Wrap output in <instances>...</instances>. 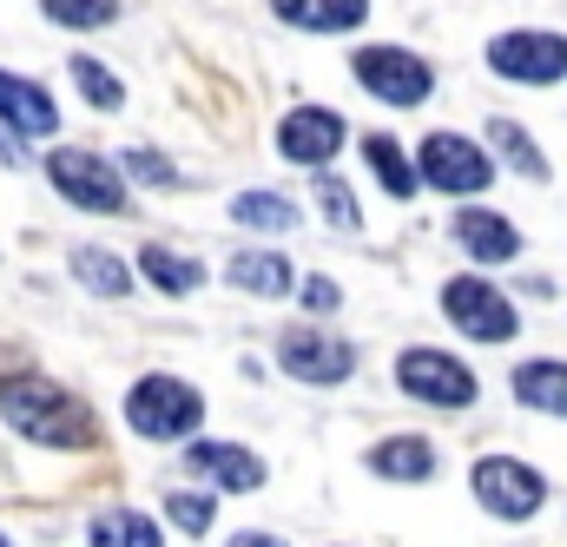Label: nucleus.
I'll use <instances>...</instances> for the list:
<instances>
[{
    "instance_id": "obj_1",
    "label": "nucleus",
    "mask_w": 567,
    "mask_h": 547,
    "mask_svg": "<svg viewBox=\"0 0 567 547\" xmlns=\"http://www.w3.org/2000/svg\"><path fill=\"white\" fill-rule=\"evenodd\" d=\"M0 415H7V429H20L40 448H93V410L47 376H7Z\"/></svg>"
},
{
    "instance_id": "obj_2",
    "label": "nucleus",
    "mask_w": 567,
    "mask_h": 547,
    "mask_svg": "<svg viewBox=\"0 0 567 547\" xmlns=\"http://www.w3.org/2000/svg\"><path fill=\"white\" fill-rule=\"evenodd\" d=\"M47 178H53V192H60L66 205H80V211H100V218H126V211H133L126 172H120L113 158L86 152V145H60V152L47 158Z\"/></svg>"
},
{
    "instance_id": "obj_3",
    "label": "nucleus",
    "mask_w": 567,
    "mask_h": 547,
    "mask_svg": "<svg viewBox=\"0 0 567 547\" xmlns=\"http://www.w3.org/2000/svg\"><path fill=\"white\" fill-rule=\"evenodd\" d=\"M198 422H205V396H198L192 383L165 376V370H152V376H140V383L126 390V429L145 435V442H178V435H192Z\"/></svg>"
},
{
    "instance_id": "obj_4",
    "label": "nucleus",
    "mask_w": 567,
    "mask_h": 547,
    "mask_svg": "<svg viewBox=\"0 0 567 547\" xmlns=\"http://www.w3.org/2000/svg\"><path fill=\"white\" fill-rule=\"evenodd\" d=\"M468 488H475V502H482L495 522H528V515L548 502V475L528 468L522 455H482L475 475H468Z\"/></svg>"
},
{
    "instance_id": "obj_5",
    "label": "nucleus",
    "mask_w": 567,
    "mask_h": 547,
    "mask_svg": "<svg viewBox=\"0 0 567 547\" xmlns=\"http://www.w3.org/2000/svg\"><path fill=\"white\" fill-rule=\"evenodd\" d=\"M350 73H357V86H363L370 100H383V106H423L429 93H435L429 60L410 53V47H357Z\"/></svg>"
},
{
    "instance_id": "obj_6",
    "label": "nucleus",
    "mask_w": 567,
    "mask_h": 547,
    "mask_svg": "<svg viewBox=\"0 0 567 547\" xmlns=\"http://www.w3.org/2000/svg\"><path fill=\"white\" fill-rule=\"evenodd\" d=\"M396 390L416 396V403H429V410H468V403H475V370H468L462 357H442V350H429V343H410V350L396 357Z\"/></svg>"
},
{
    "instance_id": "obj_7",
    "label": "nucleus",
    "mask_w": 567,
    "mask_h": 547,
    "mask_svg": "<svg viewBox=\"0 0 567 547\" xmlns=\"http://www.w3.org/2000/svg\"><path fill=\"white\" fill-rule=\"evenodd\" d=\"M442 317H449L462 337H475V343H508V337L522 330L508 290H495L488 277H449V283H442Z\"/></svg>"
},
{
    "instance_id": "obj_8",
    "label": "nucleus",
    "mask_w": 567,
    "mask_h": 547,
    "mask_svg": "<svg viewBox=\"0 0 567 547\" xmlns=\"http://www.w3.org/2000/svg\"><path fill=\"white\" fill-rule=\"evenodd\" d=\"M416 172H423V185H435L442 198H468V192H488L495 185V158L462 133H429L416 145Z\"/></svg>"
},
{
    "instance_id": "obj_9",
    "label": "nucleus",
    "mask_w": 567,
    "mask_h": 547,
    "mask_svg": "<svg viewBox=\"0 0 567 547\" xmlns=\"http://www.w3.org/2000/svg\"><path fill=\"white\" fill-rule=\"evenodd\" d=\"M488 66L502 80H522V86H555V80H567V33H548V27L495 33L488 40Z\"/></svg>"
},
{
    "instance_id": "obj_10",
    "label": "nucleus",
    "mask_w": 567,
    "mask_h": 547,
    "mask_svg": "<svg viewBox=\"0 0 567 547\" xmlns=\"http://www.w3.org/2000/svg\"><path fill=\"white\" fill-rule=\"evenodd\" d=\"M343 138H350L343 113H330V106H290V113L278 120V158L323 172V165L343 152Z\"/></svg>"
},
{
    "instance_id": "obj_11",
    "label": "nucleus",
    "mask_w": 567,
    "mask_h": 547,
    "mask_svg": "<svg viewBox=\"0 0 567 547\" xmlns=\"http://www.w3.org/2000/svg\"><path fill=\"white\" fill-rule=\"evenodd\" d=\"M278 363H284V376L330 390V383H343V376L357 370V350H350V343H337V337H323V330H284Z\"/></svg>"
},
{
    "instance_id": "obj_12",
    "label": "nucleus",
    "mask_w": 567,
    "mask_h": 547,
    "mask_svg": "<svg viewBox=\"0 0 567 547\" xmlns=\"http://www.w3.org/2000/svg\"><path fill=\"white\" fill-rule=\"evenodd\" d=\"M449 238H455L462 258H475V265H515V258H522V231H515L502 211H488V205H462L455 225H449Z\"/></svg>"
},
{
    "instance_id": "obj_13",
    "label": "nucleus",
    "mask_w": 567,
    "mask_h": 547,
    "mask_svg": "<svg viewBox=\"0 0 567 547\" xmlns=\"http://www.w3.org/2000/svg\"><path fill=\"white\" fill-rule=\"evenodd\" d=\"M185 468L205 475L212 488H231V495L265 488V462H258L251 448H238V442H192V448H185Z\"/></svg>"
},
{
    "instance_id": "obj_14",
    "label": "nucleus",
    "mask_w": 567,
    "mask_h": 547,
    "mask_svg": "<svg viewBox=\"0 0 567 547\" xmlns=\"http://www.w3.org/2000/svg\"><path fill=\"white\" fill-rule=\"evenodd\" d=\"M0 126L20 138H53L60 133V113H53V100L33 80H20V73L0 66Z\"/></svg>"
},
{
    "instance_id": "obj_15",
    "label": "nucleus",
    "mask_w": 567,
    "mask_h": 547,
    "mask_svg": "<svg viewBox=\"0 0 567 547\" xmlns=\"http://www.w3.org/2000/svg\"><path fill=\"white\" fill-rule=\"evenodd\" d=\"M271 13L297 33H350L370 20V0H271Z\"/></svg>"
},
{
    "instance_id": "obj_16",
    "label": "nucleus",
    "mask_w": 567,
    "mask_h": 547,
    "mask_svg": "<svg viewBox=\"0 0 567 547\" xmlns=\"http://www.w3.org/2000/svg\"><path fill=\"white\" fill-rule=\"evenodd\" d=\"M370 475L383 482H429L435 475V442L429 435H390L370 448Z\"/></svg>"
},
{
    "instance_id": "obj_17",
    "label": "nucleus",
    "mask_w": 567,
    "mask_h": 547,
    "mask_svg": "<svg viewBox=\"0 0 567 547\" xmlns=\"http://www.w3.org/2000/svg\"><path fill=\"white\" fill-rule=\"evenodd\" d=\"M66 271H73V283H86V290H93V297H106V303L133 297V271H126V258H113L106 245H73Z\"/></svg>"
},
{
    "instance_id": "obj_18",
    "label": "nucleus",
    "mask_w": 567,
    "mask_h": 547,
    "mask_svg": "<svg viewBox=\"0 0 567 547\" xmlns=\"http://www.w3.org/2000/svg\"><path fill=\"white\" fill-rule=\"evenodd\" d=\"M515 403L522 410H542V415H561L567 422V363L555 357H535L515 370Z\"/></svg>"
},
{
    "instance_id": "obj_19",
    "label": "nucleus",
    "mask_w": 567,
    "mask_h": 547,
    "mask_svg": "<svg viewBox=\"0 0 567 547\" xmlns=\"http://www.w3.org/2000/svg\"><path fill=\"white\" fill-rule=\"evenodd\" d=\"M225 283L231 290H251V297H284L297 271H290V258L284 251H238L231 265H225Z\"/></svg>"
},
{
    "instance_id": "obj_20",
    "label": "nucleus",
    "mask_w": 567,
    "mask_h": 547,
    "mask_svg": "<svg viewBox=\"0 0 567 547\" xmlns=\"http://www.w3.org/2000/svg\"><path fill=\"white\" fill-rule=\"evenodd\" d=\"M488 145H495V158L508 165V172H522V178H548V152L535 145V133L522 126V120H488Z\"/></svg>"
},
{
    "instance_id": "obj_21",
    "label": "nucleus",
    "mask_w": 567,
    "mask_h": 547,
    "mask_svg": "<svg viewBox=\"0 0 567 547\" xmlns=\"http://www.w3.org/2000/svg\"><path fill=\"white\" fill-rule=\"evenodd\" d=\"M363 158H370V172H377V185H383L390 198H416L423 172L403 158V145H396L390 133H363Z\"/></svg>"
},
{
    "instance_id": "obj_22",
    "label": "nucleus",
    "mask_w": 567,
    "mask_h": 547,
    "mask_svg": "<svg viewBox=\"0 0 567 547\" xmlns=\"http://www.w3.org/2000/svg\"><path fill=\"white\" fill-rule=\"evenodd\" d=\"M86 541L93 547H165V535H158V522L140 515V508H113V515H93Z\"/></svg>"
},
{
    "instance_id": "obj_23",
    "label": "nucleus",
    "mask_w": 567,
    "mask_h": 547,
    "mask_svg": "<svg viewBox=\"0 0 567 547\" xmlns=\"http://www.w3.org/2000/svg\"><path fill=\"white\" fill-rule=\"evenodd\" d=\"M297 205L284 198V192H238L231 198V225H245V231H297Z\"/></svg>"
},
{
    "instance_id": "obj_24",
    "label": "nucleus",
    "mask_w": 567,
    "mask_h": 547,
    "mask_svg": "<svg viewBox=\"0 0 567 547\" xmlns=\"http://www.w3.org/2000/svg\"><path fill=\"white\" fill-rule=\"evenodd\" d=\"M140 271L165 290V297H192L198 283H205V265L198 258H178V251H165V245H145L140 251Z\"/></svg>"
},
{
    "instance_id": "obj_25",
    "label": "nucleus",
    "mask_w": 567,
    "mask_h": 547,
    "mask_svg": "<svg viewBox=\"0 0 567 547\" xmlns=\"http://www.w3.org/2000/svg\"><path fill=\"white\" fill-rule=\"evenodd\" d=\"M73 86L86 93V106H93V113H120V106H126V80H120V73H106L93 53H73Z\"/></svg>"
},
{
    "instance_id": "obj_26",
    "label": "nucleus",
    "mask_w": 567,
    "mask_h": 547,
    "mask_svg": "<svg viewBox=\"0 0 567 547\" xmlns=\"http://www.w3.org/2000/svg\"><path fill=\"white\" fill-rule=\"evenodd\" d=\"M40 13H47L53 27L93 33V27H113V20H120V0H40Z\"/></svg>"
},
{
    "instance_id": "obj_27",
    "label": "nucleus",
    "mask_w": 567,
    "mask_h": 547,
    "mask_svg": "<svg viewBox=\"0 0 567 547\" xmlns=\"http://www.w3.org/2000/svg\"><path fill=\"white\" fill-rule=\"evenodd\" d=\"M310 198H317V211H323V225H337V231H357V225H363V211H357V198H350V185H343V178H330V172H317V185H310Z\"/></svg>"
},
{
    "instance_id": "obj_28",
    "label": "nucleus",
    "mask_w": 567,
    "mask_h": 547,
    "mask_svg": "<svg viewBox=\"0 0 567 547\" xmlns=\"http://www.w3.org/2000/svg\"><path fill=\"white\" fill-rule=\"evenodd\" d=\"M165 515H172L185 535H205V528H212V495H198V488H172V495H165Z\"/></svg>"
},
{
    "instance_id": "obj_29",
    "label": "nucleus",
    "mask_w": 567,
    "mask_h": 547,
    "mask_svg": "<svg viewBox=\"0 0 567 547\" xmlns=\"http://www.w3.org/2000/svg\"><path fill=\"white\" fill-rule=\"evenodd\" d=\"M126 178H145V185H178V172H172L158 152H145V145L126 152Z\"/></svg>"
},
{
    "instance_id": "obj_30",
    "label": "nucleus",
    "mask_w": 567,
    "mask_h": 547,
    "mask_svg": "<svg viewBox=\"0 0 567 547\" xmlns=\"http://www.w3.org/2000/svg\"><path fill=\"white\" fill-rule=\"evenodd\" d=\"M303 310L310 317H330V310H343V290L330 277H303Z\"/></svg>"
},
{
    "instance_id": "obj_31",
    "label": "nucleus",
    "mask_w": 567,
    "mask_h": 547,
    "mask_svg": "<svg viewBox=\"0 0 567 547\" xmlns=\"http://www.w3.org/2000/svg\"><path fill=\"white\" fill-rule=\"evenodd\" d=\"M225 547H284V541H278V535H231Z\"/></svg>"
},
{
    "instance_id": "obj_32",
    "label": "nucleus",
    "mask_w": 567,
    "mask_h": 547,
    "mask_svg": "<svg viewBox=\"0 0 567 547\" xmlns=\"http://www.w3.org/2000/svg\"><path fill=\"white\" fill-rule=\"evenodd\" d=\"M0 165H20V152L7 145V133H0Z\"/></svg>"
},
{
    "instance_id": "obj_33",
    "label": "nucleus",
    "mask_w": 567,
    "mask_h": 547,
    "mask_svg": "<svg viewBox=\"0 0 567 547\" xmlns=\"http://www.w3.org/2000/svg\"><path fill=\"white\" fill-rule=\"evenodd\" d=\"M0 547H13V541H7V535H0Z\"/></svg>"
}]
</instances>
